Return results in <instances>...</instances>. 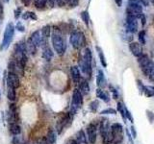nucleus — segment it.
<instances>
[{
	"label": "nucleus",
	"mask_w": 154,
	"mask_h": 144,
	"mask_svg": "<svg viewBox=\"0 0 154 144\" xmlns=\"http://www.w3.org/2000/svg\"><path fill=\"white\" fill-rule=\"evenodd\" d=\"M0 94H1V92H0Z\"/></svg>",
	"instance_id": "54"
},
{
	"label": "nucleus",
	"mask_w": 154,
	"mask_h": 144,
	"mask_svg": "<svg viewBox=\"0 0 154 144\" xmlns=\"http://www.w3.org/2000/svg\"><path fill=\"white\" fill-rule=\"evenodd\" d=\"M100 114H117V110L112 109V108H109V109L101 110Z\"/></svg>",
	"instance_id": "34"
},
{
	"label": "nucleus",
	"mask_w": 154,
	"mask_h": 144,
	"mask_svg": "<svg viewBox=\"0 0 154 144\" xmlns=\"http://www.w3.org/2000/svg\"><path fill=\"white\" fill-rule=\"evenodd\" d=\"M83 105V94L78 88H75L72 93V103H71V113H75L76 110L80 109Z\"/></svg>",
	"instance_id": "6"
},
{
	"label": "nucleus",
	"mask_w": 154,
	"mask_h": 144,
	"mask_svg": "<svg viewBox=\"0 0 154 144\" xmlns=\"http://www.w3.org/2000/svg\"><path fill=\"white\" fill-rule=\"evenodd\" d=\"M21 18L23 19V20H28V19H30V12L27 11L25 13H22Z\"/></svg>",
	"instance_id": "38"
},
{
	"label": "nucleus",
	"mask_w": 154,
	"mask_h": 144,
	"mask_svg": "<svg viewBox=\"0 0 154 144\" xmlns=\"http://www.w3.org/2000/svg\"><path fill=\"white\" fill-rule=\"evenodd\" d=\"M47 4V0H34V5L38 10L43 9Z\"/></svg>",
	"instance_id": "26"
},
{
	"label": "nucleus",
	"mask_w": 154,
	"mask_h": 144,
	"mask_svg": "<svg viewBox=\"0 0 154 144\" xmlns=\"http://www.w3.org/2000/svg\"><path fill=\"white\" fill-rule=\"evenodd\" d=\"M70 74H71V78L72 81L74 82L75 84H79L81 78V73H80V70L77 66H71L70 68Z\"/></svg>",
	"instance_id": "12"
},
{
	"label": "nucleus",
	"mask_w": 154,
	"mask_h": 144,
	"mask_svg": "<svg viewBox=\"0 0 154 144\" xmlns=\"http://www.w3.org/2000/svg\"><path fill=\"white\" fill-rule=\"evenodd\" d=\"M46 139L49 144H54L56 142V139H57V136H56V133L54 130L50 129L49 131L47 132V134H46Z\"/></svg>",
	"instance_id": "23"
},
{
	"label": "nucleus",
	"mask_w": 154,
	"mask_h": 144,
	"mask_svg": "<svg viewBox=\"0 0 154 144\" xmlns=\"http://www.w3.org/2000/svg\"><path fill=\"white\" fill-rule=\"evenodd\" d=\"M55 1H56V4L59 7H63L65 5V1H64V0H55Z\"/></svg>",
	"instance_id": "45"
},
{
	"label": "nucleus",
	"mask_w": 154,
	"mask_h": 144,
	"mask_svg": "<svg viewBox=\"0 0 154 144\" xmlns=\"http://www.w3.org/2000/svg\"><path fill=\"white\" fill-rule=\"evenodd\" d=\"M87 134H88L89 142L91 144H94L96 141L97 133H96V126L94 123H91L87 126Z\"/></svg>",
	"instance_id": "10"
},
{
	"label": "nucleus",
	"mask_w": 154,
	"mask_h": 144,
	"mask_svg": "<svg viewBox=\"0 0 154 144\" xmlns=\"http://www.w3.org/2000/svg\"><path fill=\"white\" fill-rule=\"evenodd\" d=\"M51 26L50 25H45L42 28V31H41V34H42V40H47L49 38L50 35H51Z\"/></svg>",
	"instance_id": "20"
},
{
	"label": "nucleus",
	"mask_w": 154,
	"mask_h": 144,
	"mask_svg": "<svg viewBox=\"0 0 154 144\" xmlns=\"http://www.w3.org/2000/svg\"><path fill=\"white\" fill-rule=\"evenodd\" d=\"M64 1H65V4H67L71 8L76 7L79 3V0H64Z\"/></svg>",
	"instance_id": "33"
},
{
	"label": "nucleus",
	"mask_w": 154,
	"mask_h": 144,
	"mask_svg": "<svg viewBox=\"0 0 154 144\" xmlns=\"http://www.w3.org/2000/svg\"><path fill=\"white\" fill-rule=\"evenodd\" d=\"M123 37H122V38L125 40V41H128V42H131L132 41V40H133V35L131 33H129V32H125L123 35H122Z\"/></svg>",
	"instance_id": "32"
},
{
	"label": "nucleus",
	"mask_w": 154,
	"mask_h": 144,
	"mask_svg": "<svg viewBox=\"0 0 154 144\" xmlns=\"http://www.w3.org/2000/svg\"><path fill=\"white\" fill-rule=\"evenodd\" d=\"M95 49H96V51H97V53H98V57H99V60H100L101 64H102L103 67H106V66H107V62H106V59H105V57H104L102 49H101L99 46H96Z\"/></svg>",
	"instance_id": "24"
},
{
	"label": "nucleus",
	"mask_w": 154,
	"mask_h": 144,
	"mask_svg": "<svg viewBox=\"0 0 154 144\" xmlns=\"http://www.w3.org/2000/svg\"><path fill=\"white\" fill-rule=\"evenodd\" d=\"M96 96H97L98 98H100L101 100H103L104 102L108 103L110 102V96L107 92H105L103 91L101 88H97L96 89Z\"/></svg>",
	"instance_id": "22"
},
{
	"label": "nucleus",
	"mask_w": 154,
	"mask_h": 144,
	"mask_svg": "<svg viewBox=\"0 0 154 144\" xmlns=\"http://www.w3.org/2000/svg\"><path fill=\"white\" fill-rule=\"evenodd\" d=\"M76 142H77V144H87L86 134H85V132L83 131V130H80V131L77 132Z\"/></svg>",
	"instance_id": "21"
},
{
	"label": "nucleus",
	"mask_w": 154,
	"mask_h": 144,
	"mask_svg": "<svg viewBox=\"0 0 154 144\" xmlns=\"http://www.w3.org/2000/svg\"><path fill=\"white\" fill-rule=\"evenodd\" d=\"M98 107H99V103H98V101H97V100H94V101H93V102H91V104H90V106H89L90 110H91L93 112H97Z\"/></svg>",
	"instance_id": "29"
},
{
	"label": "nucleus",
	"mask_w": 154,
	"mask_h": 144,
	"mask_svg": "<svg viewBox=\"0 0 154 144\" xmlns=\"http://www.w3.org/2000/svg\"><path fill=\"white\" fill-rule=\"evenodd\" d=\"M111 130H112V134H113V143L119 144V142H122L123 139L122 125L119 123H114L111 126Z\"/></svg>",
	"instance_id": "7"
},
{
	"label": "nucleus",
	"mask_w": 154,
	"mask_h": 144,
	"mask_svg": "<svg viewBox=\"0 0 154 144\" xmlns=\"http://www.w3.org/2000/svg\"><path fill=\"white\" fill-rule=\"evenodd\" d=\"M66 144H77V142H76L75 139H69Z\"/></svg>",
	"instance_id": "50"
},
{
	"label": "nucleus",
	"mask_w": 154,
	"mask_h": 144,
	"mask_svg": "<svg viewBox=\"0 0 154 144\" xmlns=\"http://www.w3.org/2000/svg\"><path fill=\"white\" fill-rule=\"evenodd\" d=\"M82 94L84 95H87L89 94L90 92V86H89V83L88 81L85 80V79H81L80 82H79V88H78Z\"/></svg>",
	"instance_id": "16"
},
{
	"label": "nucleus",
	"mask_w": 154,
	"mask_h": 144,
	"mask_svg": "<svg viewBox=\"0 0 154 144\" xmlns=\"http://www.w3.org/2000/svg\"><path fill=\"white\" fill-rule=\"evenodd\" d=\"M138 62L142 71L143 72V74L148 77L154 67V62L149 59L147 55H142L141 57H139Z\"/></svg>",
	"instance_id": "4"
},
{
	"label": "nucleus",
	"mask_w": 154,
	"mask_h": 144,
	"mask_svg": "<svg viewBox=\"0 0 154 144\" xmlns=\"http://www.w3.org/2000/svg\"><path fill=\"white\" fill-rule=\"evenodd\" d=\"M116 4H117L118 7H122V0H115Z\"/></svg>",
	"instance_id": "49"
},
{
	"label": "nucleus",
	"mask_w": 154,
	"mask_h": 144,
	"mask_svg": "<svg viewBox=\"0 0 154 144\" xmlns=\"http://www.w3.org/2000/svg\"><path fill=\"white\" fill-rule=\"evenodd\" d=\"M9 132L13 136H19L21 133V128L17 123H9Z\"/></svg>",
	"instance_id": "17"
},
{
	"label": "nucleus",
	"mask_w": 154,
	"mask_h": 144,
	"mask_svg": "<svg viewBox=\"0 0 154 144\" xmlns=\"http://www.w3.org/2000/svg\"><path fill=\"white\" fill-rule=\"evenodd\" d=\"M53 55H54V54H53V51L49 47V45L42 48V58L45 61H47V62L51 61L52 58H53Z\"/></svg>",
	"instance_id": "18"
},
{
	"label": "nucleus",
	"mask_w": 154,
	"mask_h": 144,
	"mask_svg": "<svg viewBox=\"0 0 154 144\" xmlns=\"http://www.w3.org/2000/svg\"><path fill=\"white\" fill-rule=\"evenodd\" d=\"M150 1H151V2H152V4L154 5V0H150Z\"/></svg>",
	"instance_id": "53"
},
{
	"label": "nucleus",
	"mask_w": 154,
	"mask_h": 144,
	"mask_svg": "<svg viewBox=\"0 0 154 144\" xmlns=\"http://www.w3.org/2000/svg\"><path fill=\"white\" fill-rule=\"evenodd\" d=\"M127 16H132L135 18H140L143 14V7L141 5L133 2L132 0H129V4L126 8Z\"/></svg>",
	"instance_id": "5"
},
{
	"label": "nucleus",
	"mask_w": 154,
	"mask_h": 144,
	"mask_svg": "<svg viewBox=\"0 0 154 144\" xmlns=\"http://www.w3.org/2000/svg\"><path fill=\"white\" fill-rule=\"evenodd\" d=\"M126 134L128 136V138H129V141L131 144H133V139H132V136H131V134H130L129 131H128V129H126Z\"/></svg>",
	"instance_id": "48"
},
{
	"label": "nucleus",
	"mask_w": 154,
	"mask_h": 144,
	"mask_svg": "<svg viewBox=\"0 0 154 144\" xmlns=\"http://www.w3.org/2000/svg\"><path fill=\"white\" fill-rule=\"evenodd\" d=\"M81 18L82 20L84 21V23L86 24L87 26H89V23H90V14L88 11H83L81 13Z\"/></svg>",
	"instance_id": "27"
},
{
	"label": "nucleus",
	"mask_w": 154,
	"mask_h": 144,
	"mask_svg": "<svg viewBox=\"0 0 154 144\" xmlns=\"http://www.w3.org/2000/svg\"><path fill=\"white\" fill-rule=\"evenodd\" d=\"M14 28H16V30H17L18 32H21V33L25 32V27H24V25L20 21H17V25L14 26Z\"/></svg>",
	"instance_id": "35"
},
{
	"label": "nucleus",
	"mask_w": 154,
	"mask_h": 144,
	"mask_svg": "<svg viewBox=\"0 0 154 144\" xmlns=\"http://www.w3.org/2000/svg\"><path fill=\"white\" fill-rule=\"evenodd\" d=\"M140 18L142 19V24H143V26H144V25H146V16H144V14H143Z\"/></svg>",
	"instance_id": "47"
},
{
	"label": "nucleus",
	"mask_w": 154,
	"mask_h": 144,
	"mask_svg": "<svg viewBox=\"0 0 154 144\" xmlns=\"http://www.w3.org/2000/svg\"><path fill=\"white\" fill-rule=\"evenodd\" d=\"M109 88H110V89H111V91H112V92H113V94H114V96H113V97H114V99H118V97H119V94H118V91L117 90H116V88H113V86H109Z\"/></svg>",
	"instance_id": "39"
},
{
	"label": "nucleus",
	"mask_w": 154,
	"mask_h": 144,
	"mask_svg": "<svg viewBox=\"0 0 154 144\" xmlns=\"http://www.w3.org/2000/svg\"><path fill=\"white\" fill-rule=\"evenodd\" d=\"M7 97H8L9 101H12V102H14V101L16 100V98H17L16 89L13 88H10V86H8V89H7Z\"/></svg>",
	"instance_id": "25"
},
{
	"label": "nucleus",
	"mask_w": 154,
	"mask_h": 144,
	"mask_svg": "<svg viewBox=\"0 0 154 144\" xmlns=\"http://www.w3.org/2000/svg\"><path fill=\"white\" fill-rule=\"evenodd\" d=\"M139 41L142 45L146 44V32L143 30L139 33Z\"/></svg>",
	"instance_id": "30"
},
{
	"label": "nucleus",
	"mask_w": 154,
	"mask_h": 144,
	"mask_svg": "<svg viewBox=\"0 0 154 144\" xmlns=\"http://www.w3.org/2000/svg\"><path fill=\"white\" fill-rule=\"evenodd\" d=\"M125 117H126L130 122L131 123H133V117H132V114H131V112H129L128 110V109L127 108H125Z\"/></svg>",
	"instance_id": "36"
},
{
	"label": "nucleus",
	"mask_w": 154,
	"mask_h": 144,
	"mask_svg": "<svg viewBox=\"0 0 154 144\" xmlns=\"http://www.w3.org/2000/svg\"><path fill=\"white\" fill-rule=\"evenodd\" d=\"M21 1L24 4V6H25V7H29V5H30L31 2H32V0H21Z\"/></svg>",
	"instance_id": "46"
},
{
	"label": "nucleus",
	"mask_w": 154,
	"mask_h": 144,
	"mask_svg": "<svg viewBox=\"0 0 154 144\" xmlns=\"http://www.w3.org/2000/svg\"><path fill=\"white\" fill-rule=\"evenodd\" d=\"M69 41L74 49H80L86 44V38L81 31H73L70 34Z\"/></svg>",
	"instance_id": "3"
},
{
	"label": "nucleus",
	"mask_w": 154,
	"mask_h": 144,
	"mask_svg": "<svg viewBox=\"0 0 154 144\" xmlns=\"http://www.w3.org/2000/svg\"><path fill=\"white\" fill-rule=\"evenodd\" d=\"M14 31H16L14 25L12 22H9L6 25V28H5L3 40H2V42H1V45H0V50H1V51L7 50L9 48L10 44H11L13 40H14Z\"/></svg>",
	"instance_id": "2"
},
{
	"label": "nucleus",
	"mask_w": 154,
	"mask_h": 144,
	"mask_svg": "<svg viewBox=\"0 0 154 144\" xmlns=\"http://www.w3.org/2000/svg\"><path fill=\"white\" fill-rule=\"evenodd\" d=\"M21 14H22V7H17L16 10H14V19L17 20V19L21 16Z\"/></svg>",
	"instance_id": "31"
},
{
	"label": "nucleus",
	"mask_w": 154,
	"mask_h": 144,
	"mask_svg": "<svg viewBox=\"0 0 154 144\" xmlns=\"http://www.w3.org/2000/svg\"><path fill=\"white\" fill-rule=\"evenodd\" d=\"M3 14V6H2L1 2H0V14Z\"/></svg>",
	"instance_id": "51"
},
{
	"label": "nucleus",
	"mask_w": 154,
	"mask_h": 144,
	"mask_svg": "<svg viewBox=\"0 0 154 144\" xmlns=\"http://www.w3.org/2000/svg\"><path fill=\"white\" fill-rule=\"evenodd\" d=\"M55 3H56L55 0H47V4H46V6H48L49 8H53V7H54Z\"/></svg>",
	"instance_id": "40"
},
{
	"label": "nucleus",
	"mask_w": 154,
	"mask_h": 144,
	"mask_svg": "<svg viewBox=\"0 0 154 144\" xmlns=\"http://www.w3.org/2000/svg\"><path fill=\"white\" fill-rule=\"evenodd\" d=\"M51 42L53 49L55 50L59 56H62L65 54L66 49V44L65 41V38H63L61 35V29L60 28H55L53 30L52 37H51Z\"/></svg>",
	"instance_id": "1"
},
{
	"label": "nucleus",
	"mask_w": 154,
	"mask_h": 144,
	"mask_svg": "<svg viewBox=\"0 0 154 144\" xmlns=\"http://www.w3.org/2000/svg\"><path fill=\"white\" fill-rule=\"evenodd\" d=\"M125 106L122 103V102H119L118 103V112L122 114V116L123 118V120L126 119V117H125Z\"/></svg>",
	"instance_id": "28"
},
{
	"label": "nucleus",
	"mask_w": 154,
	"mask_h": 144,
	"mask_svg": "<svg viewBox=\"0 0 154 144\" xmlns=\"http://www.w3.org/2000/svg\"><path fill=\"white\" fill-rule=\"evenodd\" d=\"M38 144H49V143H48L46 137H45V136H43V137H42V138L40 139V140H38Z\"/></svg>",
	"instance_id": "42"
},
{
	"label": "nucleus",
	"mask_w": 154,
	"mask_h": 144,
	"mask_svg": "<svg viewBox=\"0 0 154 144\" xmlns=\"http://www.w3.org/2000/svg\"><path fill=\"white\" fill-rule=\"evenodd\" d=\"M30 19H32V20H37L38 19L37 14L34 12H30Z\"/></svg>",
	"instance_id": "44"
},
{
	"label": "nucleus",
	"mask_w": 154,
	"mask_h": 144,
	"mask_svg": "<svg viewBox=\"0 0 154 144\" xmlns=\"http://www.w3.org/2000/svg\"><path fill=\"white\" fill-rule=\"evenodd\" d=\"M26 49H27V53H28V54H30L32 56H35L36 53H37L38 47L35 44H34L33 41L30 40V38H28L27 41H26Z\"/></svg>",
	"instance_id": "19"
},
{
	"label": "nucleus",
	"mask_w": 154,
	"mask_h": 144,
	"mask_svg": "<svg viewBox=\"0 0 154 144\" xmlns=\"http://www.w3.org/2000/svg\"><path fill=\"white\" fill-rule=\"evenodd\" d=\"M96 85H97L98 88H102L106 86V79L103 71L99 69L97 71V76H96Z\"/></svg>",
	"instance_id": "15"
},
{
	"label": "nucleus",
	"mask_w": 154,
	"mask_h": 144,
	"mask_svg": "<svg viewBox=\"0 0 154 144\" xmlns=\"http://www.w3.org/2000/svg\"><path fill=\"white\" fill-rule=\"evenodd\" d=\"M130 130H131V133H132V137L136 138L137 137V132H136V130H135V127L133 126V125L130 127Z\"/></svg>",
	"instance_id": "41"
},
{
	"label": "nucleus",
	"mask_w": 154,
	"mask_h": 144,
	"mask_svg": "<svg viewBox=\"0 0 154 144\" xmlns=\"http://www.w3.org/2000/svg\"><path fill=\"white\" fill-rule=\"evenodd\" d=\"M125 29L126 31L134 34L138 31V21L137 18L132 17V16H127L126 17V22H125Z\"/></svg>",
	"instance_id": "9"
},
{
	"label": "nucleus",
	"mask_w": 154,
	"mask_h": 144,
	"mask_svg": "<svg viewBox=\"0 0 154 144\" xmlns=\"http://www.w3.org/2000/svg\"><path fill=\"white\" fill-rule=\"evenodd\" d=\"M83 62L85 64H87L88 65L91 66V62H93V54H91V51L90 48H85L84 50V54H83V57L81 58Z\"/></svg>",
	"instance_id": "14"
},
{
	"label": "nucleus",
	"mask_w": 154,
	"mask_h": 144,
	"mask_svg": "<svg viewBox=\"0 0 154 144\" xmlns=\"http://www.w3.org/2000/svg\"><path fill=\"white\" fill-rule=\"evenodd\" d=\"M30 40L33 41V43L35 44L37 47H41V43H42V34L40 30H37L34 33H32V35L30 36Z\"/></svg>",
	"instance_id": "13"
},
{
	"label": "nucleus",
	"mask_w": 154,
	"mask_h": 144,
	"mask_svg": "<svg viewBox=\"0 0 154 144\" xmlns=\"http://www.w3.org/2000/svg\"><path fill=\"white\" fill-rule=\"evenodd\" d=\"M146 115H147V118L149 120V122L152 123L153 120H154V114H153V112H150L149 110H146Z\"/></svg>",
	"instance_id": "37"
},
{
	"label": "nucleus",
	"mask_w": 154,
	"mask_h": 144,
	"mask_svg": "<svg viewBox=\"0 0 154 144\" xmlns=\"http://www.w3.org/2000/svg\"><path fill=\"white\" fill-rule=\"evenodd\" d=\"M13 144H22V143L20 141V139H19V137L16 136L13 138Z\"/></svg>",
	"instance_id": "43"
},
{
	"label": "nucleus",
	"mask_w": 154,
	"mask_h": 144,
	"mask_svg": "<svg viewBox=\"0 0 154 144\" xmlns=\"http://www.w3.org/2000/svg\"><path fill=\"white\" fill-rule=\"evenodd\" d=\"M129 49L131 51L132 54L135 56V57H141L143 55V47H142V44L139 42H130L129 43Z\"/></svg>",
	"instance_id": "11"
},
{
	"label": "nucleus",
	"mask_w": 154,
	"mask_h": 144,
	"mask_svg": "<svg viewBox=\"0 0 154 144\" xmlns=\"http://www.w3.org/2000/svg\"><path fill=\"white\" fill-rule=\"evenodd\" d=\"M4 2H5V3H9V2H10V0H4Z\"/></svg>",
	"instance_id": "52"
},
{
	"label": "nucleus",
	"mask_w": 154,
	"mask_h": 144,
	"mask_svg": "<svg viewBox=\"0 0 154 144\" xmlns=\"http://www.w3.org/2000/svg\"><path fill=\"white\" fill-rule=\"evenodd\" d=\"M6 82H7L8 86H10V88H13L14 89L18 88L19 86H20V81H19L18 75L12 73V72H8Z\"/></svg>",
	"instance_id": "8"
}]
</instances>
